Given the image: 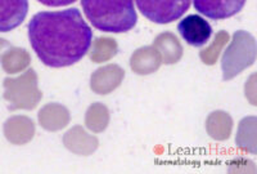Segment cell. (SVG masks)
<instances>
[{
	"label": "cell",
	"instance_id": "1",
	"mask_svg": "<svg viewBox=\"0 0 257 174\" xmlns=\"http://www.w3.org/2000/svg\"><path fill=\"white\" fill-rule=\"evenodd\" d=\"M29 40L45 66L67 67L88 53L93 31L76 8L39 12L29 22Z\"/></svg>",
	"mask_w": 257,
	"mask_h": 174
},
{
	"label": "cell",
	"instance_id": "2",
	"mask_svg": "<svg viewBox=\"0 0 257 174\" xmlns=\"http://www.w3.org/2000/svg\"><path fill=\"white\" fill-rule=\"evenodd\" d=\"M81 7L95 29L121 34L137 25L134 0H81Z\"/></svg>",
	"mask_w": 257,
	"mask_h": 174
},
{
	"label": "cell",
	"instance_id": "3",
	"mask_svg": "<svg viewBox=\"0 0 257 174\" xmlns=\"http://www.w3.org/2000/svg\"><path fill=\"white\" fill-rule=\"evenodd\" d=\"M138 9L155 24H171L183 17L190 7V0H135Z\"/></svg>",
	"mask_w": 257,
	"mask_h": 174
},
{
	"label": "cell",
	"instance_id": "4",
	"mask_svg": "<svg viewBox=\"0 0 257 174\" xmlns=\"http://www.w3.org/2000/svg\"><path fill=\"white\" fill-rule=\"evenodd\" d=\"M178 31L187 44L203 47L212 35V27L205 18L198 15H189L179 22Z\"/></svg>",
	"mask_w": 257,
	"mask_h": 174
},
{
	"label": "cell",
	"instance_id": "5",
	"mask_svg": "<svg viewBox=\"0 0 257 174\" xmlns=\"http://www.w3.org/2000/svg\"><path fill=\"white\" fill-rule=\"evenodd\" d=\"M247 0H193L197 12L210 20H226L242 11Z\"/></svg>",
	"mask_w": 257,
	"mask_h": 174
},
{
	"label": "cell",
	"instance_id": "6",
	"mask_svg": "<svg viewBox=\"0 0 257 174\" xmlns=\"http://www.w3.org/2000/svg\"><path fill=\"white\" fill-rule=\"evenodd\" d=\"M29 12V0H0V33L17 29Z\"/></svg>",
	"mask_w": 257,
	"mask_h": 174
},
{
	"label": "cell",
	"instance_id": "7",
	"mask_svg": "<svg viewBox=\"0 0 257 174\" xmlns=\"http://www.w3.org/2000/svg\"><path fill=\"white\" fill-rule=\"evenodd\" d=\"M38 2L47 7H64L75 3L76 0H38Z\"/></svg>",
	"mask_w": 257,
	"mask_h": 174
}]
</instances>
